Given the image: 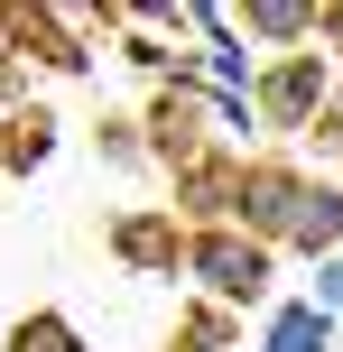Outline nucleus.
Segmentation results:
<instances>
[{"label": "nucleus", "mask_w": 343, "mask_h": 352, "mask_svg": "<svg viewBox=\"0 0 343 352\" xmlns=\"http://www.w3.org/2000/svg\"><path fill=\"white\" fill-rule=\"evenodd\" d=\"M316 343H325V324H316V316H288V324H278V343H269V352H316Z\"/></svg>", "instance_id": "f257e3e1"}, {"label": "nucleus", "mask_w": 343, "mask_h": 352, "mask_svg": "<svg viewBox=\"0 0 343 352\" xmlns=\"http://www.w3.org/2000/svg\"><path fill=\"white\" fill-rule=\"evenodd\" d=\"M325 306H343V269H325Z\"/></svg>", "instance_id": "f03ea898"}]
</instances>
